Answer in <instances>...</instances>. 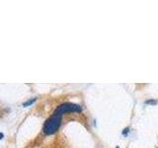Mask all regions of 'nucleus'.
<instances>
[{"label": "nucleus", "instance_id": "f257e3e1", "mask_svg": "<svg viewBox=\"0 0 158 148\" xmlns=\"http://www.w3.org/2000/svg\"><path fill=\"white\" fill-rule=\"evenodd\" d=\"M60 121H61V115H59V113L54 112L52 113V116L44 122V127H43L44 133L47 135L53 134V133L58 130L59 125H60Z\"/></svg>", "mask_w": 158, "mask_h": 148}, {"label": "nucleus", "instance_id": "7ed1b4c3", "mask_svg": "<svg viewBox=\"0 0 158 148\" xmlns=\"http://www.w3.org/2000/svg\"><path fill=\"white\" fill-rule=\"evenodd\" d=\"M35 101H36V98H34V99H32V100H29L28 102L24 103V104H23V106H24V107H27V106H29V105H31V104H33Z\"/></svg>", "mask_w": 158, "mask_h": 148}, {"label": "nucleus", "instance_id": "20e7f679", "mask_svg": "<svg viewBox=\"0 0 158 148\" xmlns=\"http://www.w3.org/2000/svg\"><path fill=\"white\" fill-rule=\"evenodd\" d=\"M146 104H152V105H154V104H156V101H153V100H148V101H146Z\"/></svg>", "mask_w": 158, "mask_h": 148}, {"label": "nucleus", "instance_id": "f03ea898", "mask_svg": "<svg viewBox=\"0 0 158 148\" xmlns=\"http://www.w3.org/2000/svg\"><path fill=\"white\" fill-rule=\"evenodd\" d=\"M82 108L81 106L76 105V104H73V103H64L59 105L56 110L54 111L56 113H59V115H63L65 113H71V112H81Z\"/></svg>", "mask_w": 158, "mask_h": 148}]
</instances>
